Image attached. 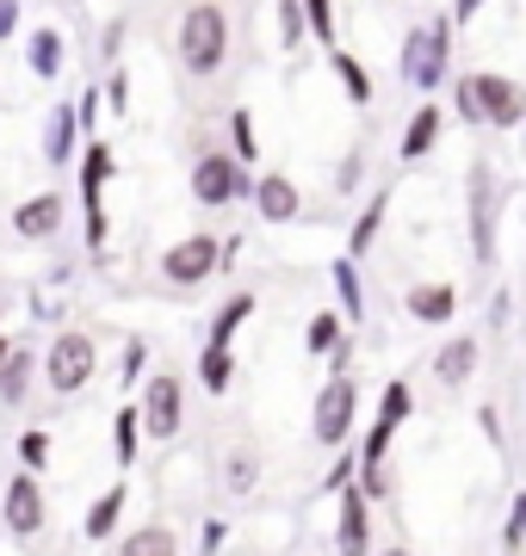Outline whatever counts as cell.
<instances>
[{"instance_id":"obj_10","label":"cell","mask_w":526,"mask_h":556,"mask_svg":"<svg viewBox=\"0 0 526 556\" xmlns=\"http://www.w3.org/2000/svg\"><path fill=\"white\" fill-rule=\"evenodd\" d=\"M180 420H186L180 378H174V371H155V378L142 383V427H149V439H174Z\"/></svg>"},{"instance_id":"obj_44","label":"cell","mask_w":526,"mask_h":556,"mask_svg":"<svg viewBox=\"0 0 526 556\" xmlns=\"http://www.w3.org/2000/svg\"><path fill=\"white\" fill-rule=\"evenodd\" d=\"M347 482H353V457H341V464L328 470V489H347Z\"/></svg>"},{"instance_id":"obj_46","label":"cell","mask_w":526,"mask_h":556,"mask_svg":"<svg viewBox=\"0 0 526 556\" xmlns=\"http://www.w3.org/2000/svg\"><path fill=\"white\" fill-rule=\"evenodd\" d=\"M378 556H415V551H403V544H390V551H378Z\"/></svg>"},{"instance_id":"obj_45","label":"cell","mask_w":526,"mask_h":556,"mask_svg":"<svg viewBox=\"0 0 526 556\" xmlns=\"http://www.w3.org/2000/svg\"><path fill=\"white\" fill-rule=\"evenodd\" d=\"M7 358H13V340L0 334V371H7Z\"/></svg>"},{"instance_id":"obj_32","label":"cell","mask_w":526,"mask_h":556,"mask_svg":"<svg viewBox=\"0 0 526 556\" xmlns=\"http://www.w3.org/2000/svg\"><path fill=\"white\" fill-rule=\"evenodd\" d=\"M25 383H32V353H25V346H13L7 371H0V402H25Z\"/></svg>"},{"instance_id":"obj_40","label":"cell","mask_w":526,"mask_h":556,"mask_svg":"<svg viewBox=\"0 0 526 556\" xmlns=\"http://www.w3.org/2000/svg\"><path fill=\"white\" fill-rule=\"evenodd\" d=\"M118 43H124V20H105V31H100V56L112 62V56H118Z\"/></svg>"},{"instance_id":"obj_43","label":"cell","mask_w":526,"mask_h":556,"mask_svg":"<svg viewBox=\"0 0 526 556\" xmlns=\"http://www.w3.org/2000/svg\"><path fill=\"white\" fill-rule=\"evenodd\" d=\"M223 538H229V526H223V519H204V544L199 551H223Z\"/></svg>"},{"instance_id":"obj_17","label":"cell","mask_w":526,"mask_h":556,"mask_svg":"<svg viewBox=\"0 0 526 556\" xmlns=\"http://www.w3.org/2000/svg\"><path fill=\"white\" fill-rule=\"evenodd\" d=\"M403 309L415 321H427V328H440V321L459 316V291H452V285H415V291L403 298Z\"/></svg>"},{"instance_id":"obj_29","label":"cell","mask_w":526,"mask_h":556,"mask_svg":"<svg viewBox=\"0 0 526 556\" xmlns=\"http://www.w3.org/2000/svg\"><path fill=\"white\" fill-rule=\"evenodd\" d=\"M248 316H254V291H236V298L217 309V321H211V340H217V346H229V340H236V328H242Z\"/></svg>"},{"instance_id":"obj_30","label":"cell","mask_w":526,"mask_h":556,"mask_svg":"<svg viewBox=\"0 0 526 556\" xmlns=\"http://www.w3.org/2000/svg\"><path fill=\"white\" fill-rule=\"evenodd\" d=\"M304 43H310L304 0H279V50H304Z\"/></svg>"},{"instance_id":"obj_21","label":"cell","mask_w":526,"mask_h":556,"mask_svg":"<svg viewBox=\"0 0 526 556\" xmlns=\"http://www.w3.org/2000/svg\"><path fill=\"white\" fill-rule=\"evenodd\" d=\"M124 501H130V482H112V489H105V495L93 501V507H87V526H82V532L93 538V544H105V538L118 532V519H124Z\"/></svg>"},{"instance_id":"obj_15","label":"cell","mask_w":526,"mask_h":556,"mask_svg":"<svg viewBox=\"0 0 526 556\" xmlns=\"http://www.w3.org/2000/svg\"><path fill=\"white\" fill-rule=\"evenodd\" d=\"M75 137H82V112L62 100L50 112V124H43V161L50 167H75Z\"/></svg>"},{"instance_id":"obj_22","label":"cell","mask_w":526,"mask_h":556,"mask_svg":"<svg viewBox=\"0 0 526 556\" xmlns=\"http://www.w3.org/2000/svg\"><path fill=\"white\" fill-rule=\"evenodd\" d=\"M112 457H118V470H130V464L142 457V402L137 408L124 402L118 415H112Z\"/></svg>"},{"instance_id":"obj_14","label":"cell","mask_w":526,"mask_h":556,"mask_svg":"<svg viewBox=\"0 0 526 556\" xmlns=\"http://www.w3.org/2000/svg\"><path fill=\"white\" fill-rule=\"evenodd\" d=\"M440 130H446V112H440L434 100H422V105H415V118L403 124V142H397V155H403V161L434 155V149H440Z\"/></svg>"},{"instance_id":"obj_13","label":"cell","mask_w":526,"mask_h":556,"mask_svg":"<svg viewBox=\"0 0 526 556\" xmlns=\"http://www.w3.org/2000/svg\"><path fill=\"white\" fill-rule=\"evenodd\" d=\"M62 217H68V199L62 192H32V199L13 204V229L25 241H50L62 229Z\"/></svg>"},{"instance_id":"obj_26","label":"cell","mask_w":526,"mask_h":556,"mask_svg":"<svg viewBox=\"0 0 526 556\" xmlns=\"http://www.w3.org/2000/svg\"><path fill=\"white\" fill-rule=\"evenodd\" d=\"M118 556H180V538L167 532V526H137L118 544Z\"/></svg>"},{"instance_id":"obj_2","label":"cell","mask_w":526,"mask_h":556,"mask_svg":"<svg viewBox=\"0 0 526 556\" xmlns=\"http://www.w3.org/2000/svg\"><path fill=\"white\" fill-rule=\"evenodd\" d=\"M174 62L192 80L223 75V62H229V13H223V0H186L180 25H174Z\"/></svg>"},{"instance_id":"obj_20","label":"cell","mask_w":526,"mask_h":556,"mask_svg":"<svg viewBox=\"0 0 526 556\" xmlns=\"http://www.w3.org/2000/svg\"><path fill=\"white\" fill-rule=\"evenodd\" d=\"M477 358H484V353H477V340H465V334H459V340H446L440 353H434V378L459 390V383H471V371H477Z\"/></svg>"},{"instance_id":"obj_7","label":"cell","mask_w":526,"mask_h":556,"mask_svg":"<svg viewBox=\"0 0 526 556\" xmlns=\"http://www.w3.org/2000/svg\"><path fill=\"white\" fill-rule=\"evenodd\" d=\"M465 199H471V248L489 266L496 260V211H502V186H496V167L489 161H471Z\"/></svg>"},{"instance_id":"obj_18","label":"cell","mask_w":526,"mask_h":556,"mask_svg":"<svg viewBox=\"0 0 526 556\" xmlns=\"http://www.w3.org/2000/svg\"><path fill=\"white\" fill-rule=\"evenodd\" d=\"M385 217H390V186H378V192L365 199L360 223H353V236H347V260H365V254H372V241H378Z\"/></svg>"},{"instance_id":"obj_38","label":"cell","mask_w":526,"mask_h":556,"mask_svg":"<svg viewBox=\"0 0 526 556\" xmlns=\"http://www.w3.org/2000/svg\"><path fill=\"white\" fill-rule=\"evenodd\" d=\"M20 464L25 470H43L50 464V433H20Z\"/></svg>"},{"instance_id":"obj_28","label":"cell","mask_w":526,"mask_h":556,"mask_svg":"<svg viewBox=\"0 0 526 556\" xmlns=\"http://www.w3.org/2000/svg\"><path fill=\"white\" fill-rule=\"evenodd\" d=\"M328 278H335L341 316H347V321H360V316H365V291H360V273H353V260H335V266H328Z\"/></svg>"},{"instance_id":"obj_35","label":"cell","mask_w":526,"mask_h":556,"mask_svg":"<svg viewBox=\"0 0 526 556\" xmlns=\"http://www.w3.org/2000/svg\"><path fill=\"white\" fill-rule=\"evenodd\" d=\"M100 93H105V112H130V68H112V75L100 80Z\"/></svg>"},{"instance_id":"obj_27","label":"cell","mask_w":526,"mask_h":556,"mask_svg":"<svg viewBox=\"0 0 526 556\" xmlns=\"http://www.w3.org/2000/svg\"><path fill=\"white\" fill-rule=\"evenodd\" d=\"M229 155L242 161V167H254V161H261V137H254V112H248V105H236V112H229Z\"/></svg>"},{"instance_id":"obj_9","label":"cell","mask_w":526,"mask_h":556,"mask_svg":"<svg viewBox=\"0 0 526 556\" xmlns=\"http://www.w3.org/2000/svg\"><path fill=\"white\" fill-rule=\"evenodd\" d=\"M353 408H360V390H353V378H335L323 383V396H316V415H310V427H316V445H341L347 427H353Z\"/></svg>"},{"instance_id":"obj_12","label":"cell","mask_w":526,"mask_h":556,"mask_svg":"<svg viewBox=\"0 0 526 556\" xmlns=\"http://www.w3.org/2000/svg\"><path fill=\"white\" fill-rule=\"evenodd\" d=\"M254 211H261V223H273V229L298 223L304 217V192H298V179L291 174H261L254 179Z\"/></svg>"},{"instance_id":"obj_8","label":"cell","mask_w":526,"mask_h":556,"mask_svg":"<svg viewBox=\"0 0 526 556\" xmlns=\"http://www.w3.org/2000/svg\"><path fill=\"white\" fill-rule=\"evenodd\" d=\"M217 266H229V260H223V236H186V241H174V248L162 254V278L167 285H186V291L204 285Z\"/></svg>"},{"instance_id":"obj_42","label":"cell","mask_w":526,"mask_h":556,"mask_svg":"<svg viewBox=\"0 0 526 556\" xmlns=\"http://www.w3.org/2000/svg\"><path fill=\"white\" fill-rule=\"evenodd\" d=\"M484 7H489V0H452V25H471Z\"/></svg>"},{"instance_id":"obj_3","label":"cell","mask_w":526,"mask_h":556,"mask_svg":"<svg viewBox=\"0 0 526 556\" xmlns=\"http://www.w3.org/2000/svg\"><path fill=\"white\" fill-rule=\"evenodd\" d=\"M446 75H452V13H434V20L403 31V80L422 100H434Z\"/></svg>"},{"instance_id":"obj_39","label":"cell","mask_w":526,"mask_h":556,"mask_svg":"<svg viewBox=\"0 0 526 556\" xmlns=\"http://www.w3.org/2000/svg\"><path fill=\"white\" fill-rule=\"evenodd\" d=\"M508 551H521L526 544V495H514V507H508V532H502Z\"/></svg>"},{"instance_id":"obj_36","label":"cell","mask_w":526,"mask_h":556,"mask_svg":"<svg viewBox=\"0 0 526 556\" xmlns=\"http://www.w3.org/2000/svg\"><path fill=\"white\" fill-rule=\"evenodd\" d=\"M390 439H397V427H390V420H372V433H365V445H360V464H385Z\"/></svg>"},{"instance_id":"obj_6","label":"cell","mask_w":526,"mask_h":556,"mask_svg":"<svg viewBox=\"0 0 526 556\" xmlns=\"http://www.w3.org/2000/svg\"><path fill=\"white\" fill-rule=\"evenodd\" d=\"M118 174V155H112V142L87 137L82 149V211H87V248H105V179Z\"/></svg>"},{"instance_id":"obj_11","label":"cell","mask_w":526,"mask_h":556,"mask_svg":"<svg viewBox=\"0 0 526 556\" xmlns=\"http://www.w3.org/2000/svg\"><path fill=\"white\" fill-rule=\"evenodd\" d=\"M0 514H7V532H13V538H38L43 532V489H38L32 470H20V477L7 482Z\"/></svg>"},{"instance_id":"obj_1","label":"cell","mask_w":526,"mask_h":556,"mask_svg":"<svg viewBox=\"0 0 526 556\" xmlns=\"http://www.w3.org/2000/svg\"><path fill=\"white\" fill-rule=\"evenodd\" d=\"M452 100H459V118L471 130H521L526 124V87L514 75H502V68H471V75H459Z\"/></svg>"},{"instance_id":"obj_24","label":"cell","mask_w":526,"mask_h":556,"mask_svg":"<svg viewBox=\"0 0 526 556\" xmlns=\"http://www.w3.org/2000/svg\"><path fill=\"white\" fill-rule=\"evenodd\" d=\"M254 482H261V452L254 445H236L229 464H223V495H254Z\"/></svg>"},{"instance_id":"obj_41","label":"cell","mask_w":526,"mask_h":556,"mask_svg":"<svg viewBox=\"0 0 526 556\" xmlns=\"http://www.w3.org/2000/svg\"><path fill=\"white\" fill-rule=\"evenodd\" d=\"M20 31V0H0V43Z\"/></svg>"},{"instance_id":"obj_34","label":"cell","mask_w":526,"mask_h":556,"mask_svg":"<svg viewBox=\"0 0 526 556\" xmlns=\"http://www.w3.org/2000/svg\"><path fill=\"white\" fill-rule=\"evenodd\" d=\"M304 20H310V38L323 43V50H341L335 43V0H304Z\"/></svg>"},{"instance_id":"obj_16","label":"cell","mask_w":526,"mask_h":556,"mask_svg":"<svg viewBox=\"0 0 526 556\" xmlns=\"http://www.w3.org/2000/svg\"><path fill=\"white\" fill-rule=\"evenodd\" d=\"M341 556H372V507H365V489H341Z\"/></svg>"},{"instance_id":"obj_25","label":"cell","mask_w":526,"mask_h":556,"mask_svg":"<svg viewBox=\"0 0 526 556\" xmlns=\"http://www.w3.org/2000/svg\"><path fill=\"white\" fill-rule=\"evenodd\" d=\"M328 68H335V80L347 87V100L372 105V75H365V62L353 56V50H328Z\"/></svg>"},{"instance_id":"obj_31","label":"cell","mask_w":526,"mask_h":556,"mask_svg":"<svg viewBox=\"0 0 526 556\" xmlns=\"http://www.w3.org/2000/svg\"><path fill=\"white\" fill-rule=\"evenodd\" d=\"M304 346L316 358L335 353V346H341V316H335V309H316V316H310V328H304Z\"/></svg>"},{"instance_id":"obj_4","label":"cell","mask_w":526,"mask_h":556,"mask_svg":"<svg viewBox=\"0 0 526 556\" xmlns=\"http://www.w3.org/2000/svg\"><path fill=\"white\" fill-rule=\"evenodd\" d=\"M192 204H204V211H223V204H242L254 199V179H248V167L229 149H204L199 161H192Z\"/></svg>"},{"instance_id":"obj_23","label":"cell","mask_w":526,"mask_h":556,"mask_svg":"<svg viewBox=\"0 0 526 556\" xmlns=\"http://www.w3.org/2000/svg\"><path fill=\"white\" fill-rule=\"evenodd\" d=\"M199 383L211 390V396H229V383H236V353H229V346H217V340H204V353H199Z\"/></svg>"},{"instance_id":"obj_37","label":"cell","mask_w":526,"mask_h":556,"mask_svg":"<svg viewBox=\"0 0 526 556\" xmlns=\"http://www.w3.org/2000/svg\"><path fill=\"white\" fill-rule=\"evenodd\" d=\"M142 358H149V340H130V346H124V371H118V390H137V383H142Z\"/></svg>"},{"instance_id":"obj_19","label":"cell","mask_w":526,"mask_h":556,"mask_svg":"<svg viewBox=\"0 0 526 556\" xmlns=\"http://www.w3.org/2000/svg\"><path fill=\"white\" fill-rule=\"evenodd\" d=\"M62 50H68V43H62L57 25H38V31L25 38V68H32L38 80H57L62 75Z\"/></svg>"},{"instance_id":"obj_33","label":"cell","mask_w":526,"mask_h":556,"mask_svg":"<svg viewBox=\"0 0 526 556\" xmlns=\"http://www.w3.org/2000/svg\"><path fill=\"white\" fill-rule=\"evenodd\" d=\"M415 415V390H409L403 378L385 383V402H378V420H390V427H403V420Z\"/></svg>"},{"instance_id":"obj_5","label":"cell","mask_w":526,"mask_h":556,"mask_svg":"<svg viewBox=\"0 0 526 556\" xmlns=\"http://www.w3.org/2000/svg\"><path fill=\"white\" fill-rule=\"evenodd\" d=\"M43 371H50V390H57V396H82L87 383H93V371H100V346H93V334L62 328V334L50 340Z\"/></svg>"}]
</instances>
